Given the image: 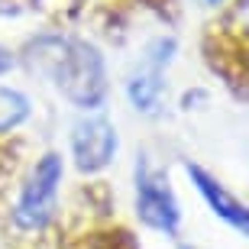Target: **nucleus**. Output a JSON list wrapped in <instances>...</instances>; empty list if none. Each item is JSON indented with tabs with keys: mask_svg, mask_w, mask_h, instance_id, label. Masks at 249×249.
Returning <instances> with one entry per match:
<instances>
[{
	"mask_svg": "<svg viewBox=\"0 0 249 249\" xmlns=\"http://www.w3.org/2000/svg\"><path fill=\"white\" fill-rule=\"evenodd\" d=\"M136 213L152 230L175 236L181 223V207L175 201V191L168 188V178L149 165L146 159L136 162Z\"/></svg>",
	"mask_w": 249,
	"mask_h": 249,
	"instance_id": "obj_3",
	"label": "nucleus"
},
{
	"mask_svg": "<svg viewBox=\"0 0 249 249\" xmlns=\"http://www.w3.org/2000/svg\"><path fill=\"white\" fill-rule=\"evenodd\" d=\"M204 3H220V0H204Z\"/></svg>",
	"mask_w": 249,
	"mask_h": 249,
	"instance_id": "obj_9",
	"label": "nucleus"
},
{
	"mask_svg": "<svg viewBox=\"0 0 249 249\" xmlns=\"http://www.w3.org/2000/svg\"><path fill=\"white\" fill-rule=\"evenodd\" d=\"M29 117V101L19 91H10V88H0V133L19 126V123Z\"/></svg>",
	"mask_w": 249,
	"mask_h": 249,
	"instance_id": "obj_7",
	"label": "nucleus"
},
{
	"mask_svg": "<svg viewBox=\"0 0 249 249\" xmlns=\"http://www.w3.org/2000/svg\"><path fill=\"white\" fill-rule=\"evenodd\" d=\"M10 65H13V55H10L7 49H0V74L10 71Z\"/></svg>",
	"mask_w": 249,
	"mask_h": 249,
	"instance_id": "obj_8",
	"label": "nucleus"
},
{
	"mask_svg": "<svg viewBox=\"0 0 249 249\" xmlns=\"http://www.w3.org/2000/svg\"><path fill=\"white\" fill-rule=\"evenodd\" d=\"M185 249H194V246H185Z\"/></svg>",
	"mask_w": 249,
	"mask_h": 249,
	"instance_id": "obj_10",
	"label": "nucleus"
},
{
	"mask_svg": "<svg viewBox=\"0 0 249 249\" xmlns=\"http://www.w3.org/2000/svg\"><path fill=\"white\" fill-rule=\"evenodd\" d=\"M71 152H74V165L81 172H101L113 162L117 156V129L110 120L104 117H84L74 123L71 129Z\"/></svg>",
	"mask_w": 249,
	"mask_h": 249,
	"instance_id": "obj_4",
	"label": "nucleus"
},
{
	"mask_svg": "<svg viewBox=\"0 0 249 249\" xmlns=\"http://www.w3.org/2000/svg\"><path fill=\"white\" fill-rule=\"evenodd\" d=\"M172 52H175V42H172V39H159V42H152L149 52H146L142 68L126 81V94H129V101H133L136 110L152 113L159 107V94H162V68L168 65Z\"/></svg>",
	"mask_w": 249,
	"mask_h": 249,
	"instance_id": "obj_5",
	"label": "nucleus"
},
{
	"mask_svg": "<svg viewBox=\"0 0 249 249\" xmlns=\"http://www.w3.org/2000/svg\"><path fill=\"white\" fill-rule=\"evenodd\" d=\"M188 178L194 181L197 194L207 201V207H211L223 223H230L236 233L249 236V207H246V204L236 201V197H233V194L227 191V188H223L213 175H207L201 165H188Z\"/></svg>",
	"mask_w": 249,
	"mask_h": 249,
	"instance_id": "obj_6",
	"label": "nucleus"
},
{
	"mask_svg": "<svg viewBox=\"0 0 249 249\" xmlns=\"http://www.w3.org/2000/svg\"><path fill=\"white\" fill-rule=\"evenodd\" d=\"M29 52H33L29 55L33 68L39 74H46L71 104H78L84 110H94L104 104V94H107L104 58L97 55L94 46H88L81 39L46 36L33 42Z\"/></svg>",
	"mask_w": 249,
	"mask_h": 249,
	"instance_id": "obj_1",
	"label": "nucleus"
},
{
	"mask_svg": "<svg viewBox=\"0 0 249 249\" xmlns=\"http://www.w3.org/2000/svg\"><path fill=\"white\" fill-rule=\"evenodd\" d=\"M58 181H62V156L58 152H46L36 162L29 181L23 185V194L17 201L13 220L23 230H42L52 213H55V197H58Z\"/></svg>",
	"mask_w": 249,
	"mask_h": 249,
	"instance_id": "obj_2",
	"label": "nucleus"
}]
</instances>
